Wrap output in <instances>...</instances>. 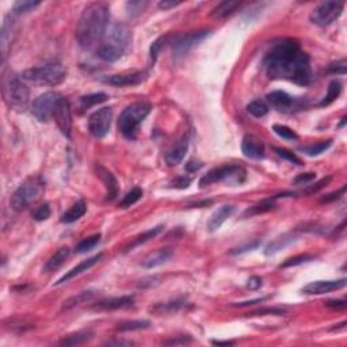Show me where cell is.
<instances>
[{
    "label": "cell",
    "instance_id": "d6986e66",
    "mask_svg": "<svg viewBox=\"0 0 347 347\" xmlns=\"http://www.w3.org/2000/svg\"><path fill=\"white\" fill-rule=\"evenodd\" d=\"M135 297L133 296H121V297H110V299L102 300L93 305V309L97 311H116L123 309L127 306L133 305Z\"/></svg>",
    "mask_w": 347,
    "mask_h": 347
},
{
    "label": "cell",
    "instance_id": "5b68a950",
    "mask_svg": "<svg viewBox=\"0 0 347 347\" xmlns=\"http://www.w3.org/2000/svg\"><path fill=\"white\" fill-rule=\"evenodd\" d=\"M2 91H3L4 102L15 112H23L29 103V88L22 83V80L11 72H3L2 78Z\"/></svg>",
    "mask_w": 347,
    "mask_h": 347
},
{
    "label": "cell",
    "instance_id": "db71d44e",
    "mask_svg": "<svg viewBox=\"0 0 347 347\" xmlns=\"http://www.w3.org/2000/svg\"><path fill=\"white\" fill-rule=\"evenodd\" d=\"M346 304V300H330V301L325 302V306L334 308V309H344Z\"/></svg>",
    "mask_w": 347,
    "mask_h": 347
},
{
    "label": "cell",
    "instance_id": "680465c9",
    "mask_svg": "<svg viewBox=\"0 0 347 347\" xmlns=\"http://www.w3.org/2000/svg\"><path fill=\"white\" fill-rule=\"evenodd\" d=\"M265 300H267V297H262V299H257V300H251V301H244V302H236V304H232V306H248V305H254V304H261Z\"/></svg>",
    "mask_w": 347,
    "mask_h": 347
},
{
    "label": "cell",
    "instance_id": "1f68e13d",
    "mask_svg": "<svg viewBox=\"0 0 347 347\" xmlns=\"http://www.w3.org/2000/svg\"><path fill=\"white\" fill-rule=\"evenodd\" d=\"M93 335L94 334L91 331L76 332V334H72V335L64 338L60 344L61 346H78V344L86 343L90 339H93Z\"/></svg>",
    "mask_w": 347,
    "mask_h": 347
},
{
    "label": "cell",
    "instance_id": "7bdbcfd3",
    "mask_svg": "<svg viewBox=\"0 0 347 347\" xmlns=\"http://www.w3.org/2000/svg\"><path fill=\"white\" fill-rule=\"evenodd\" d=\"M40 2H31V0H19L14 4L12 10L16 12V14H26V12L33 11L34 8H37L40 6Z\"/></svg>",
    "mask_w": 347,
    "mask_h": 347
},
{
    "label": "cell",
    "instance_id": "2e32d148",
    "mask_svg": "<svg viewBox=\"0 0 347 347\" xmlns=\"http://www.w3.org/2000/svg\"><path fill=\"white\" fill-rule=\"evenodd\" d=\"M54 121H56L57 126L61 131L64 136L69 137L71 136L72 129V116H71V107H69V102L65 98H61L60 103L57 106L54 116H53Z\"/></svg>",
    "mask_w": 347,
    "mask_h": 347
},
{
    "label": "cell",
    "instance_id": "f5cc1de1",
    "mask_svg": "<svg viewBox=\"0 0 347 347\" xmlns=\"http://www.w3.org/2000/svg\"><path fill=\"white\" fill-rule=\"evenodd\" d=\"M191 342L190 336H178L175 339L167 340L165 344L167 346H185V344H189Z\"/></svg>",
    "mask_w": 347,
    "mask_h": 347
},
{
    "label": "cell",
    "instance_id": "ee69618b",
    "mask_svg": "<svg viewBox=\"0 0 347 347\" xmlns=\"http://www.w3.org/2000/svg\"><path fill=\"white\" fill-rule=\"evenodd\" d=\"M272 131L276 132L281 138H285V140H297L299 138V135L293 129L285 126V125H274Z\"/></svg>",
    "mask_w": 347,
    "mask_h": 347
},
{
    "label": "cell",
    "instance_id": "8fae6325",
    "mask_svg": "<svg viewBox=\"0 0 347 347\" xmlns=\"http://www.w3.org/2000/svg\"><path fill=\"white\" fill-rule=\"evenodd\" d=\"M209 34H210L209 30H198L172 37L171 46L174 57H175V59H179V57L186 56L191 49L194 48L197 44H199L202 40H205Z\"/></svg>",
    "mask_w": 347,
    "mask_h": 347
},
{
    "label": "cell",
    "instance_id": "30bf717a",
    "mask_svg": "<svg viewBox=\"0 0 347 347\" xmlns=\"http://www.w3.org/2000/svg\"><path fill=\"white\" fill-rule=\"evenodd\" d=\"M344 3L342 2H324L311 12V22L317 26H330L339 18L343 11Z\"/></svg>",
    "mask_w": 347,
    "mask_h": 347
},
{
    "label": "cell",
    "instance_id": "603a6c76",
    "mask_svg": "<svg viewBox=\"0 0 347 347\" xmlns=\"http://www.w3.org/2000/svg\"><path fill=\"white\" fill-rule=\"evenodd\" d=\"M233 210H235L233 206L224 205V206H221L220 209L217 210V212L213 213V216L210 217L209 223H208V229H209V232L217 231L221 225L224 224L228 217H231Z\"/></svg>",
    "mask_w": 347,
    "mask_h": 347
},
{
    "label": "cell",
    "instance_id": "91938a15",
    "mask_svg": "<svg viewBox=\"0 0 347 347\" xmlns=\"http://www.w3.org/2000/svg\"><path fill=\"white\" fill-rule=\"evenodd\" d=\"M180 2H168V0H163V2H160L159 3V7L163 8V10H170V8H174L176 7V6H179Z\"/></svg>",
    "mask_w": 347,
    "mask_h": 347
},
{
    "label": "cell",
    "instance_id": "4fadbf2b",
    "mask_svg": "<svg viewBox=\"0 0 347 347\" xmlns=\"http://www.w3.org/2000/svg\"><path fill=\"white\" fill-rule=\"evenodd\" d=\"M267 102L277 110L284 113H291L295 110H300L304 106V102L300 99H295L285 91H272L267 94Z\"/></svg>",
    "mask_w": 347,
    "mask_h": 347
},
{
    "label": "cell",
    "instance_id": "5bb4252c",
    "mask_svg": "<svg viewBox=\"0 0 347 347\" xmlns=\"http://www.w3.org/2000/svg\"><path fill=\"white\" fill-rule=\"evenodd\" d=\"M147 79L145 72H129V74H118V75L103 76L101 79L106 84L114 87H129L141 84Z\"/></svg>",
    "mask_w": 347,
    "mask_h": 347
},
{
    "label": "cell",
    "instance_id": "681fc988",
    "mask_svg": "<svg viewBox=\"0 0 347 347\" xmlns=\"http://www.w3.org/2000/svg\"><path fill=\"white\" fill-rule=\"evenodd\" d=\"M285 314V309L282 308H266V309L254 311L247 314V316H263V315H282Z\"/></svg>",
    "mask_w": 347,
    "mask_h": 347
},
{
    "label": "cell",
    "instance_id": "9c48e42d",
    "mask_svg": "<svg viewBox=\"0 0 347 347\" xmlns=\"http://www.w3.org/2000/svg\"><path fill=\"white\" fill-rule=\"evenodd\" d=\"M61 95L54 91H48V93L42 94L33 102L31 106V113L33 116L41 122H46L50 118H53L54 112H56L57 106L61 101Z\"/></svg>",
    "mask_w": 347,
    "mask_h": 347
},
{
    "label": "cell",
    "instance_id": "52a82bcc",
    "mask_svg": "<svg viewBox=\"0 0 347 347\" xmlns=\"http://www.w3.org/2000/svg\"><path fill=\"white\" fill-rule=\"evenodd\" d=\"M44 193V183L38 178L27 179L16 189L11 195L10 205L15 212L27 209L31 204L37 202Z\"/></svg>",
    "mask_w": 347,
    "mask_h": 347
},
{
    "label": "cell",
    "instance_id": "d590c367",
    "mask_svg": "<svg viewBox=\"0 0 347 347\" xmlns=\"http://www.w3.org/2000/svg\"><path fill=\"white\" fill-rule=\"evenodd\" d=\"M331 145H332L331 140H327V141L317 142V144H314V145L301 147L299 151L304 153V155H308V156H319V155H321V153L328 150Z\"/></svg>",
    "mask_w": 347,
    "mask_h": 347
},
{
    "label": "cell",
    "instance_id": "c3c4849f",
    "mask_svg": "<svg viewBox=\"0 0 347 347\" xmlns=\"http://www.w3.org/2000/svg\"><path fill=\"white\" fill-rule=\"evenodd\" d=\"M346 67L347 61L344 59H342V60L331 64L328 67V72L332 74V75H344L346 74Z\"/></svg>",
    "mask_w": 347,
    "mask_h": 347
},
{
    "label": "cell",
    "instance_id": "9a60e30c",
    "mask_svg": "<svg viewBox=\"0 0 347 347\" xmlns=\"http://www.w3.org/2000/svg\"><path fill=\"white\" fill-rule=\"evenodd\" d=\"M347 281L344 278L334 281H314L302 287L301 291L305 295H325L330 291L339 290L346 286Z\"/></svg>",
    "mask_w": 347,
    "mask_h": 347
},
{
    "label": "cell",
    "instance_id": "60d3db41",
    "mask_svg": "<svg viewBox=\"0 0 347 347\" xmlns=\"http://www.w3.org/2000/svg\"><path fill=\"white\" fill-rule=\"evenodd\" d=\"M314 259H315L314 255L300 254V255H296V257L286 259L284 263H281L280 267H281V269H286V267H295V266H299V265H302V263H306V262L314 261Z\"/></svg>",
    "mask_w": 347,
    "mask_h": 347
},
{
    "label": "cell",
    "instance_id": "7402d4cb",
    "mask_svg": "<svg viewBox=\"0 0 347 347\" xmlns=\"http://www.w3.org/2000/svg\"><path fill=\"white\" fill-rule=\"evenodd\" d=\"M95 170H97V175L101 178V180L105 183L106 189H107V198L108 199H114L117 193H118V183H117L116 176L113 175L107 168L101 165H98Z\"/></svg>",
    "mask_w": 347,
    "mask_h": 347
},
{
    "label": "cell",
    "instance_id": "bcb514c9",
    "mask_svg": "<svg viewBox=\"0 0 347 347\" xmlns=\"http://www.w3.org/2000/svg\"><path fill=\"white\" fill-rule=\"evenodd\" d=\"M49 217H50V206H49V204H44V205L38 206L33 213V218L35 221H45L48 220Z\"/></svg>",
    "mask_w": 347,
    "mask_h": 347
},
{
    "label": "cell",
    "instance_id": "9f6ffc18",
    "mask_svg": "<svg viewBox=\"0 0 347 347\" xmlns=\"http://www.w3.org/2000/svg\"><path fill=\"white\" fill-rule=\"evenodd\" d=\"M247 286L252 289V290H257V289H259L262 286V280L259 277H251L248 282H247Z\"/></svg>",
    "mask_w": 347,
    "mask_h": 347
},
{
    "label": "cell",
    "instance_id": "7a4b0ae2",
    "mask_svg": "<svg viewBox=\"0 0 347 347\" xmlns=\"http://www.w3.org/2000/svg\"><path fill=\"white\" fill-rule=\"evenodd\" d=\"M108 6L103 2L88 4L76 27V40L83 49L95 48L101 44L108 27Z\"/></svg>",
    "mask_w": 347,
    "mask_h": 347
},
{
    "label": "cell",
    "instance_id": "6da1fadb",
    "mask_svg": "<svg viewBox=\"0 0 347 347\" xmlns=\"http://www.w3.org/2000/svg\"><path fill=\"white\" fill-rule=\"evenodd\" d=\"M263 65L271 79H285L299 86H308L312 82L309 56L300 50L295 38L274 42L266 53Z\"/></svg>",
    "mask_w": 347,
    "mask_h": 347
},
{
    "label": "cell",
    "instance_id": "cb8c5ba5",
    "mask_svg": "<svg viewBox=\"0 0 347 347\" xmlns=\"http://www.w3.org/2000/svg\"><path fill=\"white\" fill-rule=\"evenodd\" d=\"M172 257V252L170 250H157L152 254H150L148 257L142 261V267L145 269H153L156 266H160L163 263H166L167 261H170V258Z\"/></svg>",
    "mask_w": 347,
    "mask_h": 347
},
{
    "label": "cell",
    "instance_id": "484cf974",
    "mask_svg": "<svg viewBox=\"0 0 347 347\" xmlns=\"http://www.w3.org/2000/svg\"><path fill=\"white\" fill-rule=\"evenodd\" d=\"M242 6L240 2H232V0H227V2H223L217 6L214 10L212 11V16L216 19H224L227 16L232 15L233 12L238 10V8Z\"/></svg>",
    "mask_w": 347,
    "mask_h": 347
},
{
    "label": "cell",
    "instance_id": "4dcf8cb0",
    "mask_svg": "<svg viewBox=\"0 0 347 347\" xmlns=\"http://www.w3.org/2000/svg\"><path fill=\"white\" fill-rule=\"evenodd\" d=\"M186 306V302L183 300H175V301L165 302V304H157L153 308H151V312L156 315L161 314H171V312H176V311L182 309Z\"/></svg>",
    "mask_w": 347,
    "mask_h": 347
},
{
    "label": "cell",
    "instance_id": "be15d7a7",
    "mask_svg": "<svg viewBox=\"0 0 347 347\" xmlns=\"http://www.w3.org/2000/svg\"><path fill=\"white\" fill-rule=\"evenodd\" d=\"M258 246H259V243H254V244H250V246H247V247H242V248H236V251H232V254H238V252H243V251L252 250V248H257Z\"/></svg>",
    "mask_w": 347,
    "mask_h": 347
},
{
    "label": "cell",
    "instance_id": "ab89813d",
    "mask_svg": "<svg viewBox=\"0 0 347 347\" xmlns=\"http://www.w3.org/2000/svg\"><path fill=\"white\" fill-rule=\"evenodd\" d=\"M247 112L250 113L251 116L257 117V118H262L269 113V106L266 105L265 102L254 101L247 106Z\"/></svg>",
    "mask_w": 347,
    "mask_h": 347
},
{
    "label": "cell",
    "instance_id": "277c9868",
    "mask_svg": "<svg viewBox=\"0 0 347 347\" xmlns=\"http://www.w3.org/2000/svg\"><path fill=\"white\" fill-rule=\"evenodd\" d=\"M67 78V69L59 61H50L40 67H34L22 74V79L37 86H57Z\"/></svg>",
    "mask_w": 347,
    "mask_h": 347
},
{
    "label": "cell",
    "instance_id": "e7e4bbea",
    "mask_svg": "<svg viewBox=\"0 0 347 347\" xmlns=\"http://www.w3.org/2000/svg\"><path fill=\"white\" fill-rule=\"evenodd\" d=\"M212 344H216V346H232L235 344L233 340H212Z\"/></svg>",
    "mask_w": 347,
    "mask_h": 347
},
{
    "label": "cell",
    "instance_id": "11a10c76",
    "mask_svg": "<svg viewBox=\"0 0 347 347\" xmlns=\"http://www.w3.org/2000/svg\"><path fill=\"white\" fill-rule=\"evenodd\" d=\"M344 191H346V186H343L340 189L339 191H335V193H331V194H327L325 197L321 198V202H330V201H335L338 198H340V195L344 194Z\"/></svg>",
    "mask_w": 347,
    "mask_h": 347
},
{
    "label": "cell",
    "instance_id": "816d5d0a",
    "mask_svg": "<svg viewBox=\"0 0 347 347\" xmlns=\"http://www.w3.org/2000/svg\"><path fill=\"white\" fill-rule=\"evenodd\" d=\"M316 178L315 172H305V174H300L299 176L295 178V185H308Z\"/></svg>",
    "mask_w": 347,
    "mask_h": 347
},
{
    "label": "cell",
    "instance_id": "3957f363",
    "mask_svg": "<svg viewBox=\"0 0 347 347\" xmlns=\"http://www.w3.org/2000/svg\"><path fill=\"white\" fill-rule=\"evenodd\" d=\"M132 41L131 30L123 25H112L107 27L105 37L98 45L97 54L106 63L120 60Z\"/></svg>",
    "mask_w": 347,
    "mask_h": 347
},
{
    "label": "cell",
    "instance_id": "836d02e7",
    "mask_svg": "<svg viewBox=\"0 0 347 347\" xmlns=\"http://www.w3.org/2000/svg\"><path fill=\"white\" fill-rule=\"evenodd\" d=\"M107 98L108 97L105 93H95L86 95V97H82L80 98V108L82 110H87V108L93 107V106L103 103V102L107 101Z\"/></svg>",
    "mask_w": 347,
    "mask_h": 347
},
{
    "label": "cell",
    "instance_id": "d6a6232c",
    "mask_svg": "<svg viewBox=\"0 0 347 347\" xmlns=\"http://www.w3.org/2000/svg\"><path fill=\"white\" fill-rule=\"evenodd\" d=\"M340 93H342V84H340V82L339 80H332V82L328 84V88H327V94H325V97L323 98V101H321L319 105L320 106L331 105L332 102L338 99Z\"/></svg>",
    "mask_w": 347,
    "mask_h": 347
},
{
    "label": "cell",
    "instance_id": "e0dca14e",
    "mask_svg": "<svg viewBox=\"0 0 347 347\" xmlns=\"http://www.w3.org/2000/svg\"><path fill=\"white\" fill-rule=\"evenodd\" d=\"M242 152L248 159H263L265 157V145L255 136H246L242 141Z\"/></svg>",
    "mask_w": 347,
    "mask_h": 347
},
{
    "label": "cell",
    "instance_id": "44dd1931",
    "mask_svg": "<svg viewBox=\"0 0 347 347\" xmlns=\"http://www.w3.org/2000/svg\"><path fill=\"white\" fill-rule=\"evenodd\" d=\"M187 150H189V141H187V138L179 140L175 145L170 148L168 152L166 153V161H167V165L170 167H175L179 163H182V160L186 156Z\"/></svg>",
    "mask_w": 347,
    "mask_h": 347
},
{
    "label": "cell",
    "instance_id": "e575fe53",
    "mask_svg": "<svg viewBox=\"0 0 347 347\" xmlns=\"http://www.w3.org/2000/svg\"><path fill=\"white\" fill-rule=\"evenodd\" d=\"M94 296H95V290L80 291V293H78L76 296H72L71 299H68L67 301L64 302V309H71V308L80 305L83 302L90 301L91 299H94Z\"/></svg>",
    "mask_w": 347,
    "mask_h": 347
},
{
    "label": "cell",
    "instance_id": "7dc6e473",
    "mask_svg": "<svg viewBox=\"0 0 347 347\" xmlns=\"http://www.w3.org/2000/svg\"><path fill=\"white\" fill-rule=\"evenodd\" d=\"M274 151H276L277 155L282 157V159H286V160H289L290 163H295V165H297V166H302L301 160H300L299 157L296 156L295 153L291 152V151L284 150V148H274Z\"/></svg>",
    "mask_w": 347,
    "mask_h": 347
},
{
    "label": "cell",
    "instance_id": "4316f807",
    "mask_svg": "<svg viewBox=\"0 0 347 347\" xmlns=\"http://www.w3.org/2000/svg\"><path fill=\"white\" fill-rule=\"evenodd\" d=\"M68 255H69V248H68V247H61L60 250L57 251L56 254L53 255V257L50 258L48 262H46L45 267H44V271L50 272V271H54V270L59 269V267L63 265L64 262H65Z\"/></svg>",
    "mask_w": 347,
    "mask_h": 347
},
{
    "label": "cell",
    "instance_id": "8992f818",
    "mask_svg": "<svg viewBox=\"0 0 347 347\" xmlns=\"http://www.w3.org/2000/svg\"><path fill=\"white\" fill-rule=\"evenodd\" d=\"M151 110H152V106L148 102H136L127 106L121 113L120 120H118V129L123 137L135 138L138 125L145 120Z\"/></svg>",
    "mask_w": 347,
    "mask_h": 347
},
{
    "label": "cell",
    "instance_id": "74e56055",
    "mask_svg": "<svg viewBox=\"0 0 347 347\" xmlns=\"http://www.w3.org/2000/svg\"><path fill=\"white\" fill-rule=\"evenodd\" d=\"M142 197V190L140 187H133L131 191H127L126 194L123 195V198L120 202V208L122 209H126L129 206L135 205L136 202Z\"/></svg>",
    "mask_w": 347,
    "mask_h": 347
},
{
    "label": "cell",
    "instance_id": "f35d334b",
    "mask_svg": "<svg viewBox=\"0 0 347 347\" xmlns=\"http://www.w3.org/2000/svg\"><path fill=\"white\" fill-rule=\"evenodd\" d=\"M99 242H101V233H98V235H94L91 236V238H87V239L82 240V242L76 246L75 251L78 254H83V252L91 251L99 244Z\"/></svg>",
    "mask_w": 347,
    "mask_h": 347
},
{
    "label": "cell",
    "instance_id": "7c38bea8",
    "mask_svg": "<svg viewBox=\"0 0 347 347\" xmlns=\"http://www.w3.org/2000/svg\"><path fill=\"white\" fill-rule=\"evenodd\" d=\"M113 121L112 107H102L93 113L88 118V131L95 138L105 137L110 131Z\"/></svg>",
    "mask_w": 347,
    "mask_h": 347
},
{
    "label": "cell",
    "instance_id": "d4e9b609",
    "mask_svg": "<svg viewBox=\"0 0 347 347\" xmlns=\"http://www.w3.org/2000/svg\"><path fill=\"white\" fill-rule=\"evenodd\" d=\"M87 212V205L84 201H78L76 204L69 208L67 212L64 213L61 216V223H65V224H71V223H75L79 218H82Z\"/></svg>",
    "mask_w": 347,
    "mask_h": 347
},
{
    "label": "cell",
    "instance_id": "83f0119b",
    "mask_svg": "<svg viewBox=\"0 0 347 347\" xmlns=\"http://www.w3.org/2000/svg\"><path fill=\"white\" fill-rule=\"evenodd\" d=\"M161 229H163V227H161V225H157V227L152 228V229H150V231L142 232L141 235L136 236L135 239L132 240V243L126 247V250L125 251H132L133 248H136V247L141 246V244H144V243H147V242H150L151 239L156 238V236L160 233Z\"/></svg>",
    "mask_w": 347,
    "mask_h": 347
},
{
    "label": "cell",
    "instance_id": "ba28073f",
    "mask_svg": "<svg viewBox=\"0 0 347 347\" xmlns=\"http://www.w3.org/2000/svg\"><path fill=\"white\" fill-rule=\"evenodd\" d=\"M246 180V170L240 166L227 165L220 166L210 170L208 174L202 176L199 179V187L204 189L217 182H228V183H243Z\"/></svg>",
    "mask_w": 347,
    "mask_h": 347
},
{
    "label": "cell",
    "instance_id": "8d00e7d4",
    "mask_svg": "<svg viewBox=\"0 0 347 347\" xmlns=\"http://www.w3.org/2000/svg\"><path fill=\"white\" fill-rule=\"evenodd\" d=\"M171 38H172L171 35H163V37L157 38L156 41L153 42L152 46H151L150 49V57L152 63L156 61L159 53L161 52V49H165L168 44H171Z\"/></svg>",
    "mask_w": 347,
    "mask_h": 347
},
{
    "label": "cell",
    "instance_id": "b9f144b4",
    "mask_svg": "<svg viewBox=\"0 0 347 347\" xmlns=\"http://www.w3.org/2000/svg\"><path fill=\"white\" fill-rule=\"evenodd\" d=\"M151 325L150 321L147 320H132V321H123L118 324L120 331H135V330H145Z\"/></svg>",
    "mask_w": 347,
    "mask_h": 347
},
{
    "label": "cell",
    "instance_id": "6125c7cd",
    "mask_svg": "<svg viewBox=\"0 0 347 347\" xmlns=\"http://www.w3.org/2000/svg\"><path fill=\"white\" fill-rule=\"evenodd\" d=\"M106 344H108V346H133L135 343L131 340H112Z\"/></svg>",
    "mask_w": 347,
    "mask_h": 347
},
{
    "label": "cell",
    "instance_id": "94428289",
    "mask_svg": "<svg viewBox=\"0 0 347 347\" xmlns=\"http://www.w3.org/2000/svg\"><path fill=\"white\" fill-rule=\"evenodd\" d=\"M201 167H202V163H199V161H194V160H190L186 165V170L189 172L198 171V170H199Z\"/></svg>",
    "mask_w": 347,
    "mask_h": 347
},
{
    "label": "cell",
    "instance_id": "f907efd6",
    "mask_svg": "<svg viewBox=\"0 0 347 347\" xmlns=\"http://www.w3.org/2000/svg\"><path fill=\"white\" fill-rule=\"evenodd\" d=\"M330 180H331V176H327V178H323L321 180H319V182H316L315 185H311L308 189H305V193L306 194H311V193H317V191L320 190V189H323V187H325L327 185L330 183Z\"/></svg>",
    "mask_w": 347,
    "mask_h": 347
},
{
    "label": "cell",
    "instance_id": "6f0895ef",
    "mask_svg": "<svg viewBox=\"0 0 347 347\" xmlns=\"http://www.w3.org/2000/svg\"><path fill=\"white\" fill-rule=\"evenodd\" d=\"M190 183H191L190 178H185V176H182V178H179L178 180H175L174 186L178 187V189H186V187H189Z\"/></svg>",
    "mask_w": 347,
    "mask_h": 347
},
{
    "label": "cell",
    "instance_id": "f6af8a7d",
    "mask_svg": "<svg viewBox=\"0 0 347 347\" xmlns=\"http://www.w3.org/2000/svg\"><path fill=\"white\" fill-rule=\"evenodd\" d=\"M147 6H148V2H140V0H137V2H127L126 10L132 16H136L138 14H141L145 10Z\"/></svg>",
    "mask_w": 347,
    "mask_h": 347
},
{
    "label": "cell",
    "instance_id": "f546056e",
    "mask_svg": "<svg viewBox=\"0 0 347 347\" xmlns=\"http://www.w3.org/2000/svg\"><path fill=\"white\" fill-rule=\"evenodd\" d=\"M276 208V204H274V198H269V199H263L257 205L251 206L246 212L243 213V217H252L257 216V214H262V213L270 212Z\"/></svg>",
    "mask_w": 347,
    "mask_h": 347
},
{
    "label": "cell",
    "instance_id": "ffe728a7",
    "mask_svg": "<svg viewBox=\"0 0 347 347\" xmlns=\"http://www.w3.org/2000/svg\"><path fill=\"white\" fill-rule=\"evenodd\" d=\"M102 258H103V254H102V252H101V254L94 255V257L88 258V259H86V261L80 262V263H79L78 266H75V267H74V269L69 270V271H68L67 274H64V276L61 277L60 280L57 281L56 285H61V284H64V282H67V281L72 280V278H74V277L80 276V274H82V272L87 271V270H90L91 267H94V266L97 265L98 262L101 261Z\"/></svg>",
    "mask_w": 347,
    "mask_h": 347
},
{
    "label": "cell",
    "instance_id": "f1b7e54d",
    "mask_svg": "<svg viewBox=\"0 0 347 347\" xmlns=\"http://www.w3.org/2000/svg\"><path fill=\"white\" fill-rule=\"evenodd\" d=\"M295 236L293 235H282L280 236V238H277L274 242H271L269 244V246L266 247L265 250V254L267 255V257H270V255H274L277 254L278 251H281L282 248H285V247H287L290 243L295 242Z\"/></svg>",
    "mask_w": 347,
    "mask_h": 347
},
{
    "label": "cell",
    "instance_id": "ac0fdd59",
    "mask_svg": "<svg viewBox=\"0 0 347 347\" xmlns=\"http://www.w3.org/2000/svg\"><path fill=\"white\" fill-rule=\"evenodd\" d=\"M15 22L11 16H6L2 25V56L3 60H6L10 49H11L14 38H15Z\"/></svg>",
    "mask_w": 347,
    "mask_h": 347
}]
</instances>
